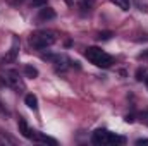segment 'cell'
Masks as SVG:
<instances>
[{"instance_id":"6da1fadb","label":"cell","mask_w":148,"mask_h":146,"mask_svg":"<svg viewBox=\"0 0 148 146\" xmlns=\"http://www.w3.org/2000/svg\"><path fill=\"white\" fill-rule=\"evenodd\" d=\"M84 55H86V59L93 65L102 67V69H109L112 64H114V59H112L107 52H103L102 48H98V46H88L86 52H84Z\"/></svg>"},{"instance_id":"7a4b0ae2","label":"cell","mask_w":148,"mask_h":146,"mask_svg":"<svg viewBox=\"0 0 148 146\" xmlns=\"http://www.w3.org/2000/svg\"><path fill=\"white\" fill-rule=\"evenodd\" d=\"M55 41H57V36L53 31H36L29 36V45L36 50H45L52 46Z\"/></svg>"},{"instance_id":"3957f363","label":"cell","mask_w":148,"mask_h":146,"mask_svg":"<svg viewBox=\"0 0 148 146\" xmlns=\"http://www.w3.org/2000/svg\"><path fill=\"white\" fill-rule=\"evenodd\" d=\"M43 59L45 60H50L53 65H55V71L57 72H64L67 67H79L77 65V62H73L69 57H66L64 53H57V55H52V53H48V55H43Z\"/></svg>"},{"instance_id":"277c9868","label":"cell","mask_w":148,"mask_h":146,"mask_svg":"<svg viewBox=\"0 0 148 146\" xmlns=\"http://www.w3.org/2000/svg\"><path fill=\"white\" fill-rule=\"evenodd\" d=\"M19 48H21V41H19L17 36H14L12 38V46H10L9 52L3 55L2 62H3V64H12V62H16V59H17V55H19Z\"/></svg>"},{"instance_id":"5b68a950","label":"cell","mask_w":148,"mask_h":146,"mask_svg":"<svg viewBox=\"0 0 148 146\" xmlns=\"http://www.w3.org/2000/svg\"><path fill=\"white\" fill-rule=\"evenodd\" d=\"M110 134L107 129H97L91 134V143L97 146H103V145H110Z\"/></svg>"},{"instance_id":"8992f818","label":"cell","mask_w":148,"mask_h":146,"mask_svg":"<svg viewBox=\"0 0 148 146\" xmlns=\"http://www.w3.org/2000/svg\"><path fill=\"white\" fill-rule=\"evenodd\" d=\"M3 79H5V83H7L10 88H16V89L24 86L23 81H21V77H19V72H17V71H5Z\"/></svg>"},{"instance_id":"52a82bcc","label":"cell","mask_w":148,"mask_h":146,"mask_svg":"<svg viewBox=\"0 0 148 146\" xmlns=\"http://www.w3.org/2000/svg\"><path fill=\"white\" fill-rule=\"evenodd\" d=\"M31 141H36V143H45V145H52V146H57V139L40 132V131H33L31 132Z\"/></svg>"},{"instance_id":"ba28073f","label":"cell","mask_w":148,"mask_h":146,"mask_svg":"<svg viewBox=\"0 0 148 146\" xmlns=\"http://www.w3.org/2000/svg\"><path fill=\"white\" fill-rule=\"evenodd\" d=\"M55 10L52 9V7H48V5H45V7H41L40 9V12H38V21L40 23H43V21H52V19H55Z\"/></svg>"},{"instance_id":"9c48e42d","label":"cell","mask_w":148,"mask_h":146,"mask_svg":"<svg viewBox=\"0 0 148 146\" xmlns=\"http://www.w3.org/2000/svg\"><path fill=\"white\" fill-rule=\"evenodd\" d=\"M17 127H19V132H21V136H24L26 139H31V129H29V126H28V122H26V119H23V117H19V120H17Z\"/></svg>"},{"instance_id":"30bf717a","label":"cell","mask_w":148,"mask_h":146,"mask_svg":"<svg viewBox=\"0 0 148 146\" xmlns=\"http://www.w3.org/2000/svg\"><path fill=\"white\" fill-rule=\"evenodd\" d=\"M24 103L31 110H38V98H36V95H33V93H28L24 96Z\"/></svg>"},{"instance_id":"8fae6325","label":"cell","mask_w":148,"mask_h":146,"mask_svg":"<svg viewBox=\"0 0 148 146\" xmlns=\"http://www.w3.org/2000/svg\"><path fill=\"white\" fill-rule=\"evenodd\" d=\"M93 5H95V0H79L77 2V7L81 12H90L93 9Z\"/></svg>"},{"instance_id":"7c38bea8","label":"cell","mask_w":148,"mask_h":146,"mask_svg":"<svg viewBox=\"0 0 148 146\" xmlns=\"http://www.w3.org/2000/svg\"><path fill=\"white\" fill-rule=\"evenodd\" d=\"M24 76L26 77H29V79H35V77H38V69L36 67H33V65H24Z\"/></svg>"},{"instance_id":"4fadbf2b","label":"cell","mask_w":148,"mask_h":146,"mask_svg":"<svg viewBox=\"0 0 148 146\" xmlns=\"http://www.w3.org/2000/svg\"><path fill=\"white\" fill-rule=\"evenodd\" d=\"M112 3H115L119 9L122 10H129L131 9V0H110Z\"/></svg>"},{"instance_id":"5bb4252c","label":"cell","mask_w":148,"mask_h":146,"mask_svg":"<svg viewBox=\"0 0 148 146\" xmlns=\"http://www.w3.org/2000/svg\"><path fill=\"white\" fill-rule=\"evenodd\" d=\"M112 36H114L112 31H102V33H98V40H102V41H107V40H110Z\"/></svg>"},{"instance_id":"9a60e30c","label":"cell","mask_w":148,"mask_h":146,"mask_svg":"<svg viewBox=\"0 0 148 146\" xmlns=\"http://www.w3.org/2000/svg\"><path fill=\"white\" fill-rule=\"evenodd\" d=\"M31 5H33V7H45V5H47V0H33Z\"/></svg>"},{"instance_id":"2e32d148","label":"cell","mask_w":148,"mask_h":146,"mask_svg":"<svg viewBox=\"0 0 148 146\" xmlns=\"http://www.w3.org/2000/svg\"><path fill=\"white\" fill-rule=\"evenodd\" d=\"M136 79H138V81H143V79H145V69L140 67V69L136 71Z\"/></svg>"},{"instance_id":"e0dca14e","label":"cell","mask_w":148,"mask_h":146,"mask_svg":"<svg viewBox=\"0 0 148 146\" xmlns=\"http://www.w3.org/2000/svg\"><path fill=\"white\" fill-rule=\"evenodd\" d=\"M124 120H126L127 124H133V122H134V115H126V117H124Z\"/></svg>"},{"instance_id":"ac0fdd59","label":"cell","mask_w":148,"mask_h":146,"mask_svg":"<svg viewBox=\"0 0 148 146\" xmlns=\"http://www.w3.org/2000/svg\"><path fill=\"white\" fill-rule=\"evenodd\" d=\"M136 145H138V146H141V145H148V139H145V138H143V139H138V141H136Z\"/></svg>"},{"instance_id":"d6986e66","label":"cell","mask_w":148,"mask_h":146,"mask_svg":"<svg viewBox=\"0 0 148 146\" xmlns=\"http://www.w3.org/2000/svg\"><path fill=\"white\" fill-rule=\"evenodd\" d=\"M141 119H145V124L148 126V112H143L141 113Z\"/></svg>"},{"instance_id":"ffe728a7","label":"cell","mask_w":148,"mask_h":146,"mask_svg":"<svg viewBox=\"0 0 148 146\" xmlns=\"http://www.w3.org/2000/svg\"><path fill=\"white\" fill-rule=\"evenodd\" d=\"M145 84H147V88H148V76L145 77Z\"/></svg>"},{"instance_id":"44dd1931","label":"cell","mask_w":148,"mask_h":146,"mask_svg":"<svg viewBox=\"0 0 148 146\" xmlns=\"http://www.w3.org/2000/svg\"><path fill=\"white\" fill-rule=\"evenodd\" d=\"M12 2H23V0H12Z\"/></svg>"}]
</instances>
